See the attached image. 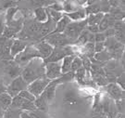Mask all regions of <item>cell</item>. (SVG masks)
<instances>
[{"label": "cell", "instance_id": "obj_1", "mask_svg": "<svg viewBox=\"0 0 125 118\" xmlns=\"http://www.w3.org/2000/svg\"><path fill=\"white\" fill-rule=\"evenodd\" d=\"M21 75L28 85L38 78L45 76V62L43 59L35 58L30 60L22 69Z\"/></svg>", "mask_w": 125, "mask_h": 118}, {"label": "cell", "instance_id": "obj_2", "mask_svg": "<svg viewBox=\"0 0 125 118\" xmlns=\"http://www.w3.org/2000/svg\"><path fill=\"white\" fill-rule=\"evenodd\" d=\"M70 55H77L74 47L72 45L70 46H64V47H53V50L51 54L46 58L43 59L45 63L48 62H58L62 60L65 57L70 56Z\"/></svg>", "mask_w": 125, "mask_h": 118}, {"label": "cell", "instance_id": "obj_3", "mask_svg": "<svg viewBox=\"0 0 125 118\" xmlns=\"http://www.w3.org/2000/svg\"><path fill=\"white\" fill-rule=\"evenodd\" d=\"M87 26V18L82 21H78V22H71L68 24L66 29L64 30V35L68 37L70 40L73 42L78 38V36L81 35V33L84 30Z\"/></svg>", "mask_w": 125, "mask_h": 118}, {"label": "cell", "instance_id": "obj_4", "mask_svg": "<svg viewBox=\"0 0 125 118\" xmlns=\"http://www.w3.org/2000/svg\"><path fill=\"white\" fill-rule=\"evenodd\" d=\"M35 58H41V56L38 50L35 48L34 45L31 44V45L27 46L21 52L16 55L13 59L20 66H21V65H26L30 60L35 59Z\"/></svg>", "mask_w": 125, "mask_h": 118}, {"label": "cell", "instance_id": "obj_5", "mask_svg": "<svg viewBox=\"0 0 125 118\" xmlns=\"http://www.w3.org/2000/svg\"><path fill=\"white\" fill-rule=\"evenodd\" d=\"M24 16H21L19 18H14L12 21L6 23L4 32L2 34V36L7 38H13L15 35L21 31L24 23Z\"/></svg>", "mask_w": 125, "mask_h": 118}, {"label": "cell", "instance_id": "obj_6", "mask_svg": "<svg viewBox=\"0 0 125 118\" xmlns=\"http://www.w3.org/2000/svg\"><path fill=\"white\" fill-rule=\"evenodd\" d=\"M43 40L47 42L53 47H64V46L72 45V42L68 37L64 35L63 33H50L46 36L43 38Z\"/></svg>", "mask_w": 125, "mask_h": 118}, {"label": "cell", "instance_id": "obj_7", "mask_svg": "<svg viewBox=\"0 0 125 118\" xmlns=\"http://www.w3.org/2000/svg\"><path fill=\"white\" fill-rule=\"evenodd\" d=\"M27 87H28V84L23 80L21 75H20L18 77L14 78L10 82V84L7 86V93H9L13 98L15 96L19 95L21 91L27 89Z\"/></svg>", "mask_w": 125, "mask_h": 118}, {"label": "cell", "instance_id": "obj_8", "mask_svg": "<svg viewBox=\"0 0 125 118\" xmlns=\"http://www.w3.org/2000/svg\"><path fill=\"white\" fill-rule=\"evenodd\" d=\"M49 82H50V80L48 78L45 77V76L38 78V79L34 80L33 82L30 83V84L28 85L27 89L30 91L31 94L36 98V97H38L39 95L42 94V92L45 90V88L46 87V86L49 84Z\"/></svg>", "mask_w": 125, "mask_h": 118}, {"label": "cell", "instance_id": "obj_9", "mask_svg": "<svg viewBox=\"0 0 125 118\" xmlns=\"http://www.w3.org/2000/svg\"><path fill=\"white\" fill-rule=\"evenodd\" d=\"M14 38H7L0 36V60L13 59L10 56V48Z\"/></svg>", "mask_w": 125, "mask_h": 118}, {"label": "cell", "instance_id": "obj_10", "mask_svg": "<svg viewBox=\"0 0 125 118\" xmlns=\"http://www.w3.org/2000/svg\"><path fill=\"white\" fill-rule=\"evenodd\" d=\"M104 90L107 96H110L112 100H124V89L116 83H108L107 86H104Z\"/></svg>", "mask_w": 125, "mask_h": 118}, {"label": "cell", "instance_id": "obj_11", "mask_svg": "<svg viewBox=\"0 0 125 118\" xmlns=\"http://www.w3.org/2000/svg\"><path fill=\"white\" fill-rule=\"evenodd\" d=\"M10 105L13 106V107L22 110V111H35V110H37L36 106L33 103V101L28 100L19 95L12 98V102H11Z\"/></svg>", "mask_w": 125, "mask_h": 118}, {"label": "cell", "instance_id": "obj_12", "mask_svg": "<svg viewBox=\"0 0 125 118\" xmlns=\"http://www.w3.org/2000/svg\"><path fill=\"white\" fill-rule=\"evenodd\" d=\"M45 77L48 78L50 81L57 79L62 74V73H61V63L59 61L45 63Z\"/></svg>", "mask_w": 125, "mask_h": 118}, {"label": "cell", "instance_id": "obj_13", "mask_svg": "<svg viewBox=\"0 0 125 118\" xmlns=\"http://www.w3.org/2000/svg\"><path fill=\"white\" fill-rule=\"evenodd\" d=\"M35 48L38 50L39 54L41 56V59H46L52 52L53 50V47L51 45H49L47 42H45V40H41L38 43L34 44Z\"/></svg>", "mask_w": 125, "mask_h": 118}, {"label": "cell", "instance_id": "obj_14", "mask_svg": "<svg viewBox=\"0 0 125 118\" xmlns=\"http://www.w3.org/2000/svg\"><path fill=\"white\" fill-rule=\"evenodd\" d=\"M57 86L58 84L56 83L55 80H51L49 82V84L46 86V87L45 88V90L43 91L42 93L45 95V97L47 100L48 104H51L55 100L56 97V90H57Z\"/></svg>", "mask_w": 125, "mask_h": 118}, {"label": "cell", "instance_id": "obj_15", "mask_svg": "<svg viewBox=\"0 0 125 118\" xmlns=\"http://www.w3.org/2000/svg\"><path fill=\"white\" fill-rule=\"evenodd\" d=\"M28 42L24 40H21V39H14L13 43H12V46H11V48H10V56L11 58L14 59L16 55H18L20 52H21L25 47H26Z\"/></svg>", "mask_w": 125, "mask_h": 118}, {"label": "cell", "instance_id": "obj_16", "mask_svg": "<svg viewBox=\"0 0 125 118\" xmlns=\"http://www.w3.org/2000/svg\"><path fill=\"white\" fill-rule=\"evenodd\" d=\"M115 19L112 17L109 13H105L103 16L101 22L98 24L99 32H104L105 30H107V28L113 27L114 23H115Z\"/></svg>", "mask_w": 125, "mask_h": 118}, {"label": "cell", "instance_id": "obj_17", "mask_svg": "<svg viewBox=\"0 0 125 118\" xmlns=\"http://www.w3.org/2000/svg\"><path fill=\"white\" fill-rule=\"evenodd\" d=\"M68 18H70L71 21L73 22H78V21H82V20H84L86 18V13H85V9L84 7L81 8L80 9L76 10L74 12H71V13H64Z\"/></svg>", "mask_w": 125, "mask_h": 118}, {"label": "cell", "instance_id": "obj_18", "mask_svg": "<svg viewBox=\"0 0 125 118\" xmlns=\"http://www.w3.org/2000/svg\"><path fill=\"white\" fill-rule=\"evenodd\" d=\"M63 11L64 13H71V12H74L76 10L80 9L83 7H80L79 5L76 3L75 0H65L63 2Z\"/></svg>", "mask_w": 125, "mask_h": 118}, {"label": "cell", "instance_id": "obj_19", "mask_svg": "<svg viewBox=\"0 0 125 118\" xmlns=\"http://www.w3.org/2000/svg\"><path fill=\"white\" fill-rule=\"evenodd\" d=\"M90 34L91 33L85 28L83 32L81 33V35L78 36V38L76 39L72 45L77 46V47H83V45H85L87 42H89L90 40Z\"/></svg>", "mask_w": 125, "mask_h": 118}, {"label": "cell", "instance_id": "obj_20", "mask_svg": "<svg viewBox=\"0 0 125 118\" xmlns=\"http://www.w3.org/2000/svg\"><path fill=\"white\" fill-rule=\"evenodd\" d=\"M22 112V110L13 107V106L10 105L9 108L4 112L3 118H21V114Z\"/></svg>", "mask_w": 125, "mask_h": 118}, {"label": "cell", "instance_id": "obj_21", "mask_svg": "<svg viewBox=\"0 0 125 118\" xmlns=\"http://www.w3.org/2000/svg\"><path fill=\"white\" fill-rule=\"evenodd\" d=\"M72 21L70 20V18H68L67 16L64 14L63 17L58 23H56V27H55V30H54L52 33H63L64 30L66 29V27L68 26V24L71 23Z\"/></svg>", "mask_w": 125, "mask_h": 118}, {"label": "cell", "instance_id": "obj_22", "mask_svg": "<svg viewBox=\"0 0 125 118\" xmlns=\"http://www.w3.org/2000/svg\"><path fill=\"white\" fill-rule=\"evenodd\" d=\"M11 102H12V97L9 93L4 92L0 94V108L4 112L10 106Z\"/></svg>", "mask_w": 125, "mask_h": 118}, {"label": "cell", "instance_id": "obj_23", "mask_svg": "<svg viewBox=\"0 0 125 118\" xmlns=\"http://www.w3.org/2000/svg\"><path fill=\"white\" fill-rule=\"evenodd\" d=\"M32 8H47L51 4L55 3V0H26Z\"/></svg>", "mask_w": 125, "mask_h": 118}, {"label": "cell", "instance_id": "obj_24", "mask_svg": "<svg viewBox=\"0 0 125 118\" xmlns=\"http://www.w3.org/2000/svg\"><path fill=\"white\" fill-rule=\"evenodd\" d=\"M34 13V20L39 23H45L47 21V14L45 8H36L33 10Z\"/></svg>", "mask_w": 125, "mask_h": 118}, {"label": "cell", "instance_id": "obj_25", "mask_svg": "<svg viewBox=\"0 0 125 118\" xmlns=\"http://www.w3.org/2000/svg\"><path fill=\"white\" fill-rule=\"evenodd\" d=\"M76 56L77 55H70V56L65 57L62 59V62H61V73H66L71 71L72 60H73V59L75 58Z\"/></svg>", "mask_w": 125, "mask_h": 118}, {"label": "cell", "instance_id": "obj_26", "mask_svg": "<svg viewBox=\"0 0 125 118\" xmlns=\"http://www.w3.org/2000/svg\"><path fill=\"white\" fill-rule=\"evenodd\" d=\"M96 61H98L100 63H105L108 61L109 59H111V56L109 54V52H107L106 49L102 50L100 52H96L94 53V57H93Z\"/></svg>", "mask_w": 125, "mask_h": 118}, {"label": "cell", "instance_id": "obj_27", "mask_svg": "<svg viewBox=\"0 0 125 118\" xmlns=\"http://www.w3.org/2000/svg\"><path fill=\"white\" fill-rule=\"evenodd\" d=\"M81 54L86 55L88 58H92L94 55V43L87 42L85 45L81 47Z\"/></svg>", "mask_w": 125, "mask_h": 118}, {"label": "cell", "instance_id": "obj_28", "mask_svg": "<svg viewBox=\"0 0 125 118\" xmlns=\"http://www.w3.org/2000/svg\"><path fill=\"white\" fill-rule=\"evenodd\" d=\"M90 75H91L92 80L94 82V84H95L96 86L104 87V86H107V84H108L107 79L106 78V76H104V75L97 74V73H90Z\"/></svg>", "mask_w": 125, "mask_h": 118}, {"label": "cell", "instance_id": "obj_29", "mask_svg": "<svg viewBox=\"0 0 125 118\" xmlns=\"http://www.w3.org/2000/svg\"><path fill=\"white\" fill-rule=\"evenodd\" d=\"M85 78H86V71L83 67H81L74 73V79L80 86H85Z\"/></svg>", "mask_w": 125, "mask_h": 118}, {"label": "cell", "instance_id": "obj_30", "mask_svg": "<svg viewBox=\"0 0 125 118\" xmlns=\"http://www.w3.org/2000/svg\"><path fill=\"white\" fill-rule=\"evenodd\" d=\"M105 13L99 12L96 14H90L88 15L87 18V25H98L99 23L101 22L103 16Z\"/></svg>", "mask_w": 125, "mask_h": 118}, {"label": "cell", "instance_id": "obj_31", "mask_svg": "<svg viewBox=\"0 0 125 118\" xmlns=\"http://www.w3.org/2000/svg\"><path fill=\"white\" fill-rule=\"evenodd\" d=\"M79 96L76 94L75 92H68L65 94L64 96V99H63V101L65 103H68L70 105H74L77 104L79 102V99H78Z\"/></svg>", "mask_w": 125, "mask_h": 118}, {"label": "cell", "instance_id": "obj_32", "mask_svg": "<svg viewBox=\"0 0 125 118\" xmlns=\"http://www.w3.org/2000/svg\"><path fill=\"white\" fill-rule=\"evenodd\" d=\"M20 9H19L18 6H15V7H11V8H9L6 11H5V20H6V23L10 22V21H12L14 18H15V16H16V14L18 12Z\"/></svg>", "mask_w": 125, "mask_h": 118}, {"label": "cell", "instance_id": "obj_33", "mask_svg": "<svg viewBox=\"0 0 125 118\" xmlns=\"http://www.w3.org/2000/svg\"><path fill=\"white\" fill-rule=\"evenodd\" d=\"M85 13L86 15H90V14H96L101 12V8H100V4H99V0H97L94 4L89 5L84 7Z\"/></svg>", "mask_w": 125, "mask_h": 118}, {"label": "cell", "instance_id": "obj_34", "mask_svg": "<svg viewBox=\"0 0 125 118\" xmlns=\"http://www.w3.org/2000/svg\"><path fill=\"white\" fill-rule=\"evenodd\" d=\"M18 6V2L13 0H0V13H3L11 7Z\"/></svg>", "mask_w": 125, "mask_h": 118}, {"label": "cell", "instance_id": "obj_35", "mask_svg": "<svg viewBox=\"0 0 125 118\" xmlns=\"http://www.w3.org/2000/svg\"><path fill=\"white\" fill-rule=\"evenodd\" d=\"M46 11L48 12L49 14L50 18L53 20V22L57 23L60 20V19L63 17V15H64V12H60V11H57V10H54V9H48V8H46Z\"/></svg>", "mask_w": 125, "mask_h": 118}, {"label": "cell", "instance_id": "obj_36", "mask_svg": "<svg viewBox=\"0 0 125 118\" xmlns=\"http://www.w3.org/2000/svg\"><path fill=\"white\" fill-rule=\"evenodd\" d=\"M81 67H83V64H82V59L81 58L77 55L75 58L73 59L72 60V67H71V71L73 72V73H75L76 71L78 70V69H80Z\"/></svg>", "mask_w": 125, "mask_h": 118}, {"label": "cell", "instance_id": "obj_37", "mask_svg": "<svg viewBox=\"0 0 125 118\" xmlns=\"http://www.w3.org/2000/svg\"><path fill=\"white\" fill-rule=\"evenodd\" d=\"M19 96H21V97H22V98L28 100H31V101H34V100H35V97L32 95L28 89H24V90L21 91L19 93Z\"/></svg>", "mask_w": 125, "mask_h": 118}, {"label": "cell", "instance_id": "obj_38", "mask_svg": "<svg viewBox=\"0 0 125 118\" xmlns=\"http://www.w3.org/2000/svg\"><path fill=\"white\" fill-rule=\"evenodd\" d=\"M115 106L120 114H124V100H115Z\"/></svg>", "mask_w": 125, "mask_h": 118}, {"label": "cell", "instance_id": "obj_39", "mask_svg": "<svg viewBox=\"0 0 125 118\" xmlns=\"http://www.w3.org/2000/svg\"><path fill=\"white\" fill-rule=\"evenodd\" d=\"M47 8L51 9H54V10H57V11H60V12L63 11V6H62V4L59 3V2H55V3L50 5V6H48Z\"/></svg>", "mask_w": 125, "mask_h": 118}, {"label": "cell", "instance_id": "obj_40", "mask_svg": "<svg viewBox=\"0 0 125 118\" xmlns=\"http://www.w3.org/2000/svg\"><path fill=\"white\" fill-rule=\"evenodd\" d=\"M6 20H5V12L0 13V36H2V34L4 32Z\"/></svg>", "mask_w": 125, "mask_h": 118}, {"label": "cell", "instance_id": "obj_41", "mask_svg": "<svg viewBox=\"0 0 125 118\" xmlns=\"http://www.w3.org/2000/svg\"><path fill=\"white\" fill-rule=\"evenodd\" d=\"M116 84H118L119 86H121L122 89L125 88V84H124V73H122L121 75H119L118 77L116 78V81H115Z\"/></svg>", "mask_w": 125, "mask_h": 118}, {"label": "cell", "instance_id": "obj_42", "mask_svg": "<svg viewBox=\"0 0 125 118\" xmlns=\"http://www.w3.org/2000/svg\"><path fill=\"white\" fill-rule=\"evenodd\" d=\"M105 40H106V36L102 32L94 34V43L95 42H104Z\"/></svg>", "mask_w": 125, "mask_h": 118}, {"label": "cell", "instance_id": "obj_43", "mask_svg": "<svg viewBox=\"0 0 125 118\" xmlns=\"http://www.w3.org/2000/svg\"><path fill=\"white\" fill-rule=\"evenodd\" d=\"M104 49H105L104 42H95L94 43V53L100 52V51H102Z\"/></svg>", "mask_w": 125, "mask_h": 118}, {"label": "cell", "instance_id": "obj_44", "mask_svg": "<svg viewBox=\"0 0 125 118\" xmlns=\"http://www.w3.org/2000/svg\"><path fill=\"white\" fill-rule=\"evenodd\" d=\"M102 33L105 35L106 38H107V37L114 36V35H115V30H114V28L113 27H110V28H107V30H105V31Z\"/></svg>", "mask_w": 125, "mask_h": 118}, {"label": "cell", "instance_id": "obj_45", "mask_svg": "<svg viewBox=\"0 0 125 118\" xmlns=\"http://www.w3.org/2000/svg\"><path fill=\"white\" fill-rule=\"evenodd\" d=\"M86 29H87L90 33H92V34H96V33L99 32L98 25H87V26H86Z\"/></svg>", "mask_w": 125, "mask_h": 118}, {"label": "cell", "instance_id": "obj_46", "mask_svg": "<svg viewBox=\"0 0 125 118\" xmlns=\"http://www.w3.org/2000/svg\"><path fill=\"white\" fill-rule=\"evenodd\" d=\"M108 1V4L110 6V8H118V7H121V3H120V0H107ZM123 9V8H121Z\"/></svg>", "mask_w": 125, "mask_h": 118}, {"label": "cell", "instance_id": "obj_47", "mask_svg": "<svg viewBox=\"0 0 125 118\" xmlns=\"http://www.w3.org/2000/svg\"><path fill=\"white\" fill-rule=\"evenodd\" d=\"M4 92H7V86H5L4 82L0 80V94L4 93Z\"/></svg>", "mask_w": 125, "mask_h": 118}, {"label": "cell", "instance_id": "obj_48", "mask_svg": "<svg viewBox=\"0 0 125 118\" xmlns=\"http://www.w3.org/2000/svg\"><path fill=\"white\" fill-rule=\"evenodd\" d=\"M76 3L79 5L80 7H83V6H86V3H87V0H75Z\"/></svg>", "mask_w": 125, "mask_h": 118}, {"label": "cell", "instance_id": "obj_49", "mask_svg": "<svg viewBox=\"0 0 125 118\" xmlns=\"http://www.w3.org/2000/svg\"><path fill=\"white\" fill-rule=\"evenodd\" d=\"M97 0H87V3H86V6H89V5L94 4Z\"/></svg>", "mask_w": 125, "mask_h": 118}, {"label": "cell", "instance_id": "obj_50", "mask_svg": "<svg viewBox=\"0 0 125 118\" xmlns=\"http://www.w3.org/2000/svg\"><path fill=\"white\" fill-rule=\"evenodd\" d=\"M114 118H124V114H120V113H118Z\"/></svg>", "mask_w": 125, "mask_h": 118}, {"label": "cell", "instance_id": "obj_51", "mask_svg": "<svg viewBox=\"0 0 125 118\" xmlns=\"http://www.w3.org/2000/svg\"><path fill=\"white\" fill-rule=\"evenodd\" d=\"M55 1H56V2H58V0H55ZM61 1H63V2H64L65 0H61Z\"/></svg>", "mask_w": 125, "mask_h": 118}, {"label": "cell", "instance_id": "obj_52", "mask_svg": "<svg viewBox=\"0 0 125 118\" xmlns=\"http://www.w3.org/2000/svg\"><path fill=\"white\" fill-rule=\"evenodd\" d=\"M13 1H16V2H18L19 0H13Z\"/></svg>", "mask_w": 125, "mask_h": 118}]
</instances>
